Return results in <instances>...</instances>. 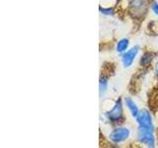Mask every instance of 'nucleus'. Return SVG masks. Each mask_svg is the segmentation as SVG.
I'll use <instances>...</instances> for the list:
<instances>
[{
    "mask_svg": "<svg viewBox=\"0 0 158 148\" xmlns=\"http://www.w3.org/2000/svg\"><path fill=\"white\" fill-rule=\"evenodd\" d=\"M137 138L140 143L147 147H154L155 146V137L153 135V130H147L138 126L137 130Z\"/></svg>",
    "mask_w": 158,
    "mask_h": 148,
    "instance_id": "obj_1",
    "label": "nucleus"
},
{
    "mask_svg": "<svg viewBox=\"0 0 158 148\" xmlns=\"http://www.w3.org/2000/svg\"><path fill=\"white\" fill-rule=\"evenodd\" d=\"M136 122L138 126L143 127V128H147V130H153V122H152V118L150 113L147 110H141L139 113H137L136 116Z\"/></svg>",
    "mask_w": 158,
    "mask_h": 148,
    "instance_id": "obj_2",
    "label": "nucleus"
},
{
    "mask_svg": "<svg viewBox=\"0 0 158 148\" xmlns=\"http://www.w3.org/2000/svg\"><path fill=\"white\" fill-rule=\"evenodd\" d=\"M131 134V131L127 127H118L115 128L109 135L110 140L114 143H120L127 140Z\"/></svg>",
    "mask_w": 158,
    "mask_h": 148,
    "instance_id": "obj_3",
    "label": "nucleus"
},
{
    "mask_svg": "<svg viewBox=\"0 0 158 148\" xmlns=\"http://www.w3.org/2000/svg\"><path fill=\"white\" fill-rule=\"evenodd\" d=\"M123 103H122L121 99H118V100L116 102L115 106L113 107L111 111L106 113L107 118L113 122L120 121L123 117Z\"/></svg>",
    "mask_w": 158,
    "mask_h": 148,
    "instance_id": "obj_4",
    "label": "nucleus"
},
{
    "mask_svg": "<svg viewBox=\"0 0 158 148\" xmlns=\"http://www.w3.org/2000/svg\"><path fill=\"white\" fill-rule=\"evenodd\" d=\"M138 51H139V47L135 46L133 47L128 49L127 51H126L123 54L122 62H123V65L126 68L131 67L132 65V63H133V61H135V59L137 53H138Z\"/></svg>",
    "mask_w": 158,
    "mask_h": 148,
    "instance_id": "obj_5",
    "label": "nucleus"
},
{
    "mask_svg": "<svg viewBox=\"0 0 158 148\" xmlns=\"http://www.w3.org/2000/svg\"><path fill=\"white\" fill-rule=\"evenodd\" d=\"M146 8L147 0H133L131 4V9L135 12V15H142V13H145Z\"/></svg>",
    "mask_w": 158,
    "mask_h": 148,
    "instance_id": "obj_6",
    "label": "nucleus"
},
{
    "mask_svg": "<svg viewBox=\"0 0 158 148\" xmlns=\"http://www.w3.org/2000/svg\"><path fill=\"white\" fill-rule=\"evenodd\" d=\"M125 103H126V105H127V109L130 110V112H131V116H132L133 117H136L137 113H139V110H138V108H137V106H136V104L135 103V101H133L132 99L127 97V98H125Z\"/></svg>",
    "mask_w": 158,
    "mask_h": 148,
    "instance_id": "obj_7",
    "label": "nucleus"
},
{
    "mask_svg": "<svg viewBox=\"0 0 158 148\" xmlns=\"http://www.w3.org/2000/svg\"><path fill=\"white\" fill-rule=\"evenodd\" d=\"M128 44H130V42H128L127 39H122L120 41L118 42L117 43V51L118 52H125L127 47H128Z\"/></svg>",
    "mask_w": 158,
    "mask_h": 148,
    "instance_id": "obj_8",
    "label": "nucleus"
},
{
    "mask_svg": "<svg viewBox=\"0 0 158 148\" xmlns=\"http://www.w3.org/2000/svg\"><path fill=\"white\" fill-rule=\"evenodd\" d=\"M154 56H155V54L152 53V52H146V53H144L142 56L141 59H140V64H141V65H143V66L148 65V64H149L152 61V59H153V57H154Z\"/></svg>",
    "mask_w": 158,
    "mask_h": 148,
    "instance_id": "obj_9",
    "label": "nucleus"
},
{
    "mask_svg": "<svg viewBox=\"0 0 158 148\" xmlns=\"http://www.w3.org/2000/svg\"><path fill=\"white\" fill-rule=\"evenodd\" d=\"M99 87H100V94H104L107 91L108 88V79L106 77H102L100 79V82H99Z\"/></svg>",
    "mask_w": 158,
    "mask_h": 148,
    "instance_id": "obj_10",
    "label": "nucleus"
},
{
    "mask_svg": "<svg viewBox=\"0 0 158 148\" xmlns=\"http://www.w3.org/2000/svg\"><path fill=\"white\" fill-rule=\"evenodd\" d=\"M100 11H101L103 14L109 15V16H111V15L114 14V10H113L112 8H102V7H100Z\"/></svg>",
    "mask_w": 158,
    "mask_h": 148,
    "instance_id": "obj_11",
    "label": "nucleus"
},
{
    "mask_svg": "<svg viewBox=\"0 0 158 148\" xmlns=\"http://www.w3.org/2000/svg\"><path fill=\"white\" fill-rule=\"evenodd\" d=\"M151 9H152L153 13L156 14L157 16H158V2L153 3V4H152V6H151Z\"/></svg>",
    "mask_w": 158,
    "mask_h": 148,
    "instance_id": "obj_12",
    "label": "nucleus"
},
{
    "mask_svg": "<svg viewBox=\"0 0 158 148\" xmlns=\"http://www.w3.org/2000/svg\"><path fill=\"white\" fill-rule=\"evenodd\" d=\"M155 69H156V73H157V75H158V61H157L156 65H155Z\"/></svg>",
    "mask_w": 158,
    "mask_h": 148,
    "instance_id": "obj_13",
    "label": "nucleus"
}]
</instances>
